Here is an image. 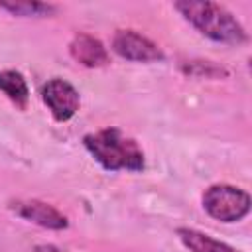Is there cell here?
Masks as SVG:
<instances>
[{
  "instance_id": "cell-6",
  "label": "cell",
  "mask_w": 252,
  "mask_h": 252,
  "mask_svg": "<svg viewBox=\"0 0 252 252\" xmlns=\"http://www.w3.org/2000/svg\"><path fill=\"white\" fill-rule=\"evenodd\" d=\"M10 209L18 217H22L24 220H30V222L43 226V228H49V230H63L69 226V220L61 211H57L55 207H51L49 203L39 201V199L12 201Z\"/></svg>"
},
{
  "instance_id": "cell-4",
  "label": "cell",
  "mask_w": 252,
  "mask_h": 252,
  "mask_svg": "<svg viewBox=\"0 0 252 252\" xmlns=\"http://www.w3.org/2000/svg\"><path fill=\"white\" fill-rule=\"evenodd\" d=\"M41 100L49 108L51 116L59 122L71 120L79 106H81V96L79 91L65 79L53 77L41 87Z\"/></svg>"
},
{
  "instance_id": "cell-8",
  "label": "cell",
  "mask_w": 252,
  "mask_h": 252,
  "mask_svg": "<svg viewBox=\"0 0 252 252\" xmlns=\"http://www.w3.org/2000/svg\"><path fill=\"white\" fill-rule=\"evenodd\" d=\"M175 234L189 252H240L234 246H230L222 240H217L211 234H205L197 228L181 226L175 230Z\"/></svg>"
},
{
  "instance_id": "cell-1",
  "label": "cell",
  "mask_w": 252,
  "mask_h": 252,
  "mask_svg": "<svg viewBox=\"0 0 252 252\" xmlns=\"http://www.w3.org/2000/svg\"><path fill=\"white\" fill-rule=\"evenodd\" d=\"M173 8L205 37L228 43V45H240L246 41V32L242 24L220 4L209 2V0H181L175 2Z\"/></svg>"
},
{
  "instance_id": "cell-7",
  "label": "cell",
  "mask_w": 252,
  "mask_h": 252,
  "mask_svg": "<svg viewBox=\"0 0 252 252\" xmlns=\"http://www.w3.org/2000/svg\"><path fill=\"white\" fill-rule=\"evenodd\" d=\"M69 53L77 63H81L83 67H89V69L102 67L108 63L106 47L102 45L100 39H96L89 33H77L73 37V41L69 43Z\"/></svg>"
},
{
  "instance_id": "cell-5",
  "label": "cell",
  "mask_w": 252,
  "mask_h": 252,
  "mask_svg": "<svg viewBox=\"0 0 252 252\" xmlns=\"http://www.w3.org/2000/svg\"><path fill=\"white\" fill-rule=\"evenodd\" d=\"M112 51L122 59L136 63H154L163 59V51L158 43L136 30H118L112 37Z\"/></svg>"
},
{
  "instance_id": "cell-9",
  "label": "cell",
  "mask_w": 252,
  "mask_h": 252,
  "mask_svg": "<svg viewBox=\"0 0 252 252\" xmlns=\"http://www.w3.org/2000/svg\"><path fill=\"white\" fill-rule=\"evenodd\" d=\"M0 93H4L18 108H26L30 98V89L24 75L14 69L0 71Z\"/></svg>"
},
{
  "instance_id": "cell-3",
  "label": "cell",
  "mask_w": 252,
  "mask_h": 252,
  "mask_svg": "<svg viewBox=\"0 0 252 252\" xmlns=\"http://www.w3.org/2000/svg\"><path fill=\"white\" fill-rule=\"evenodd\" d=\"M203 209L220 222H236L250 213V195L240 187L217 183L205 189Z\"/></svg>"
},
{
  "instance_id": "cell-2",
  "label": "cell",
  "mask_w": 252,
  "mask_h": 252,
  "mask_svg": "<svg viewBox=\"0 0 252 252\" xmlns=\"http://www.w3.org/2000/svg\"><path fill=\"white\" fill-rule=\"evenodd\" d=\"M83 144L94 161H98L106 171H142L146 165L144 152L138 142L116 126L87 134Z\"/></svg>"
},
{
  "instance_id": "cell-10",
  "label": "cell",
  "mask_w": 252,
  "mask_h": 252,
  "mask_svg": "<svg viewBox=\"0 0 252 252\" xmlns=\"http://www.w3.org/2000/svg\"><path fill=\"white\" fill-rule=\"evenodd\" d=\"M0 8L14 14V16H24V18H43V16H51L55 14V6L53 4H45V2H30V0H18V2H0Z\"/></svg>"
}]
</instances>
